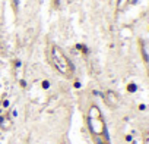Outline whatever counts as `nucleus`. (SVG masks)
<instances>
[{
    "label": "nucleus",
    "instance_id": "11",
    "mask_svg": "<svg viewBox=\"0 0 149 144\" xmlns=\"http://www.w3.org/2000/svg\"><path fill=\"white\" fill-rule=\"evenodd\" d=\"M139 109H140V110H145V109H146V106H145V104H140V106H139Z\"/></svg>",
    "mask_w": 149,
    "mask_h": 144
},
{
    "label": "nucleus",
    "instance_id": "10",
    "mask_svg": "<svg viewBox=\"0 0 149 144\" xmlns=\"http://www.w3.org/2000/svg\"><path fill=\"white\" fill-rule=\"evenodd\" d=\"M132 140H133V138H132V135H126V141H129V143H130Z\"/></svg>",
    "mask_w": 149,
    "mask_h": 144
},
{
    "label": "nucleus",
    "instance_id": "9",
    "mask_svg": "<svg viewBox=\"0 0 149 144\" xmlns=\"http://www.w3.org/2000/svg\"><path fill=\"white\" fill-rule=\"evenodd\" d=\"M3 107H5V109L9 107V100H3Z\"/></svg>",
    "mask_w": 149,
    "mask_h": 144
},
{
    "label": "nucleus",
    "instance_id": "6",
    "mask_svg": "<svg viewBox=\"0 0 149 144\" xmlns=\"http://www.w3.org/2000/svg\"><path fill=\"white\" fill-rule=\"evenodd\" d=\"M127 91H129V93H136V91H137V85H136L135 82H129V84H127Z\"/></svg>",
    "mask_w": 149,
    "mask_h": 144
},
{
    "label": "nucleus",
    "instance_id": "2",
    "mask_svg": "<svg viewBox=\"0 0 149 144\" xmlns=\"http://www.w3.org/2000/svg\"><path fill=\"white\" fill-rule=\"evenodd\" d=\"M88 127L95 137H105V122L101 118H88Z\"/></svg>",
    "mask_w": 149,
    "mask_h": 144
},
{
    "label": "nucleus",
    "instance_id": "1",
    "mask_svg": "<svg viewBox=\"0 0 149 144\" xmlns=\"http://www.w3.org/2000/svg\"><path fill=\"white\" fill-rule=\"evenodd\" d=\"M48 58H50V62L54 66V69L59 71L62 75H64V77H72L73 75V65L60 47L51 46Z\"/></svg>",
    "mask_w": 149,
    "mask_h": 144
},
{
    "label": "nucleus",
    "instance_id": "8",
    "mask_svg": "<svg viewBox=\"0 0 149 144\" xmlns=\"http://www.w3.org/2000/svg\"><path fill=\"white\" fill-rule=\"evenodd\" d=\"M76 47H78L79 50H82V53H83V55H86V53H88V49H86V47H85L83 44H78Z\"/></svg>",
    "mask_w": 149,
    "mask_h": 144
},
{
    "label": "nucleus",
    "instance_id": "3",
    "mask_svg": "<svg viewBox=\"0 0 149 144\" xmlns=\"http://www.w3.org/2000/svg\"><path fill=\"white\" fill-rule=\"evenodd\" d=\"M104 100H105V103H107L110 107H116V106L118 104V96L113 91V90H108V91H105Z\"/></svg>",
    "mask_w": 149,
    "mask_h": 144
},
{
    "label": "nucleus",
    "instance_id": "5",
    "mask_svg": "<svg viewBox=\"0 0 149 144\" xmlns=\"http://www.w3.org/2000/svg\"><path fill=\"white\" fill-rule=\"evenodd\" d=\"M102 113L99 110V107L97 104H91L89 106V110H88V118H101Z\"/></svg>",
    "mask_w": 149,
    "mask_h": 144
},
{
    "label": "nucleus",
    "instance_id": "7",
    "mask_svg": "<svg viewBox=\"0 0 149 144\" xmlns=\"http://www.w3.org/2000/svg\"><path fill=\"white\" fill-rule=\"evenodd\" d=\"M50 87H51L50 79H43V81H41V88H43V90H50Z\"/></svg>",
    "mask_w": 149,
    "mask_h": 144
},
{
    "label": "nucleus",
    "instance_id": "4",
    "mask_svg": "<svg viewBox=\"0 0 149 144\" xmlns=\"http://www.w3.org/2000/svg\"><path fill=\"white\" fill-rule=\"evenodd\" d=\"M12 128V118L9 113H5L0 116V130L3 131H9Z\"/></svg>",
    "mask_w": 149,
    "mask_h": 144
}]
</instances>
